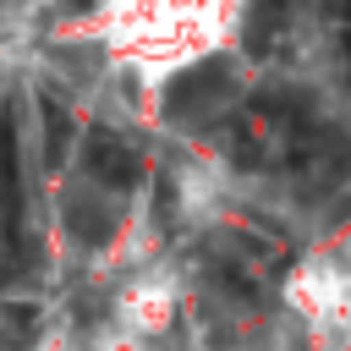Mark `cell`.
Listing matches in <instances>:
<instances>
[{
    "label": "cell",
    "instance_id": "2",
    "mask_svg": "<svg viewBox=\"0 0 351 351\" xmlns=\"http://www.w3.org/2000/svg\"><path fill=\"white\" fill-rule=\"evenodd\" d=\"M88 170H93L104 186H115V192H132L137 176H143L137 154L121 148V143H110V137H93V148H88Z\"/></svg>",
    "mask_w": 351,
    "mask_h": 351
},
{
    "label": "cell",
    "instance_id": "3",
    "mask_svg": "<svg viewBox=\"0 0 351 351\" xmlns=\"http://www.w3.org/2000/svg\"><path fill=\"white\" fill-rule=\"evenodd\" d=\"M66 225H71V236H77V241H93V247H99V241H110L115 214H110V208H93V203H88V208H82V203H71V208H66Z\"/></svg>",
    "mask_w": 351,
    "mask_h": 351
},
{
    "label": "cell",
    "instance_id": "1",
    "mask_svg": "<svg viewBox=\"0 0 351 351\" xmlns=\"http://www.w3.org/2000/svg\"><path fill=\"white\" fill-rule=\"evenodd\" d=\"M247 0H99V16L137 49H176V71L203 66Z\"/></svg>",
    "mask_w": 351,
    "mask_h": 351
}]
</instances>
